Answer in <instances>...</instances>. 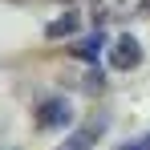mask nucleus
Wrapping results in <instances>:
<instances>
[{
    "instance_id": "1",
    "label": "nucleus",
    "mask_w": 150,
    "mask_h": 150,
    "mask_svg": "<svg viewBox=\"0 0 150 150\" xmlns=\"http://www.w3.org/2000/svg\"><path fill=\"white\" fill-rule=\"evenodd\" d=\"M69 122H73V110H69L65 98H45L41 101V110H37V126L41 130H57V126H69Z\"/></svg>"
},
{
    "instance_id": "2",
    "label": "nucleus",
    "mask_w": 150,
    "mask_h": 150,
    "mask_svg": "<svg viewBox=\"0 0 150 150\" xmlns=\"http://www.w3.org/2000/svg\"><path fill=\"white\" fill-rule=\"evenodd\" d=\"M138 61H142V49H138V41L130 33H122V37L110 41V65L114 69H134Z\"/></svg>"
},
{
    "instance_id": "3",
    "label": "nucleus",
    "mask_w": 150,
    "mask_h": 150,
    "mask_svg": "<svg viewBox=\"0 0 150 150\" xmlns=\"http://www.w3.org/2000/svg\"><path fill=\"white\" fill-rule=\"evenodd\" d=\"M101 130H105V122H93V126H81V130H73L69 134V142H61L57 150H93V142L101 138Z\"/></svg>"
},
{
    "instance_id": "4",
    "label": "nucleus",
    "mask_w": 150,
    "mask_h": 150,
    "mask_svg": "<svg viewBox=\"0 0 150 150\" xmlns=\"http://www.w3.org/2000/svg\"><path fill=\"white\" fill-rule=\"evenodd\" d=\"M142 8V0H98V16L110 21V16H134Z\"/></svg>"
},
{
    "instance_id": "5",
    "label": "nucleus",
    "mask_w": 150,
    "mask_h": 150,
    "mask_svg": "<svg viewBox=\"0 0 150 150\" xmlns=\"http://www.w3.org/2000/svg\"><path fill=\"white\" fill-rule=\"evenodd\" d=\"M101 45H105V37H101V33H89V37H81L77 45H69V53H73V57H81V61H98Z\"/></svg>"
},
{
    "instance_id": "6",
    "label": "nucleus",
    "mask_w": 150,
    "mask_h": 150,
    "mask_svg": "<svg viewBox=\"0 0 150 150\" xmlns=\"http://www.w3.org/2000/svg\"><path fill=\"white\" fill-rule=\"evenodd\" d=\"M73 28H77V16H73V12H65L61 21H49V25H45V37H49V41H57V37H69Z\"/></svg>"
},
{
    "instance_id": "7",
    "label": "nucleus",
    "mask_w": 150,
    "mask_h": 150,
    "mask_svg": "<svg viewBox=\"0 0 150 150\" xmlns=\"http://www.w3.org/2000/svg\"><path fill=\"white\" fill-rule=\"evenodd\" d=\"M122 150H150V138H138V142H130V146H122Z\"/></svg>"
},
{
    "instance_id": "8",
    "label": "nucleus",
    "mask_w": 150,
    "mask_h": 150,
    "mask_svg": "<svg viewBox=\"0 0 150 150\" xmlns=\"http://www.w3.org/2000/svg\"><path fill=\"white\" fill-rule=\"evenodd\" d=\"M61 4H73V0H61Z\"/></svg>"
}]
</instances>
